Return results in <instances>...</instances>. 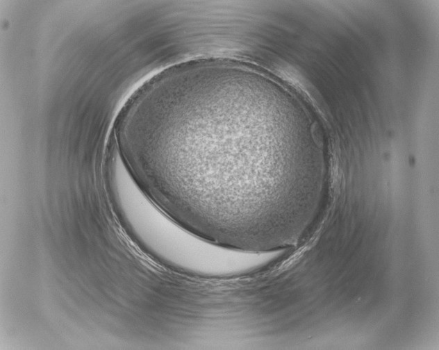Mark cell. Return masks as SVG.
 I'll use <instances>...</instances> for the list:
<instances>
[{
  "label": "cell",
  "instance_id": "6da1fadb",
  "mask_svg": "<svg viewBox=\"0 0 439 350\" xmlns=\"http://www.w3.org/2000/svg\"><path fill=\"white\" fill-rule=\"evenodd\" d=\"M220 83L207 75L160 91L144 128L142 182L165 212L197 235L231 245L261 242L286 219L284 170L262 151L247 97Z\"/></svg>",
  "mask_w": 439,
  "mask_h": 350
},
{
  "label": "cell",
  "instance_id": "7a4b0ae2",
  "mask_svg": "<svg viewBox=\"0 0 439 350\" xmlns=\"http://www.w3.org/2000/svg\"><path fill=\"white\" fill-rule=\"evenodd\" d=\"M136 236L153 250L184 261L202 275L211 272L222 258L220 245L185 228L142 194L134 198L123 215Z\"/></svg>",
  "mask_w": 439,
  "mask_h": 350
}]
</instances>
